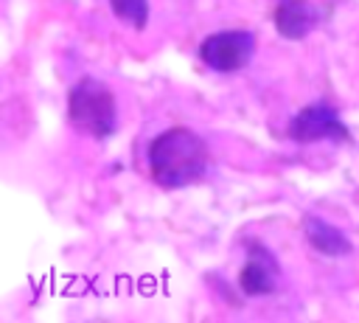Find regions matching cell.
I'll return each mask as SVG.
<instances>
[{
    "label": "cell",
    "instance_id": "6da1fadb",
    "mask_svg": "<svg viewBox=\"0 0 359 323\" xmlns=\"http://www.w3.org/2000/svg\"><path fill=\"white\" fill-rule=\"evenodd\" d=\"M208 143L188 126H171L149 143V171L160 188H188L208 171Z\"/></svg>",
    "mask_w": 359,
    "mask_h": 323
},
{
    "label": "cell",
    "instance_id": "3957f363",
    "mask_svg": "<svg viewBox=\"0 0 359 323\" xmlns=\"http://www.w3.org/2000/svg\"><path fill=\"white\" fill-rule=\"evenodd\" d=\"M255 53L252 31L233 28V31H213L199 45V59L216 73H236L250 65Z\"/></svg>",
    "mask_w": 359,
    "mask_h": 323
},
{
    "label": "cell",
    "instance_id": "277c9868",
    "mask_svg": "<svg viewBox=\"0 0 359 323\" xmlns=\"http://www.w3.org/2000/svg\"><path fill=\"white\" fill-rule=\"evenodd\" d=\"M289 138L294 143H317V140H334V143H348L351 132L342 121V115L328 104V101H314L306 104L289 124Z\"/></svg>",
    "mask_w": 359,
    "mask_h": 323
},
{
    "label": "cell",
    "instance_id": "ba28073f",
    "mask_svg": "<svg viewBox=\"0 0 359 323\" xmlns=\"http://www.w3.org/2000/svg\"><path fill=\"white\" fill-rule=\"evenodd\" d=\"M109 8L118 20H123L135 31L146 28L149 22V0H109Z\"/></svg>",
    "mask_w": 359,
    "mask_h": 323
},
{
    "label": "cell",
    "instance_id": "8992f818",
    "mask_svg": "<svg viewBox=\"0 0 359 323\" xmlns=\"http://www.w3.org/2000/svg\"><path fill=\"white\" fill-rule=\"evenodd\" d=\"M272 22L283 39H306L320 22V11L311 0H278Z\"/></svg>",
    "mask_w": 359,
    "mask_h": 323
},
{
    "label": "cell",
    "instance_id": "52a82bcc",
    "mask_svg": "<svg viewBox=\"0 0 359 323\" xmlns=\"http://www.w3.org/2000/svg\"><path fill=\"white\" fill-rule=\"evenodd\" d=\"M303 236H306L309 247L325 258H342V256H351V250H353L351 239L337 225H331L320 216H311V213L303 219Z\"/></svg>",
    "mask_w": 359,
    "mask_h": 323
},
{
    "label": "cell",
    "instance_id": "7a4b0ae2",
    "mask_svg": "<svg viewBox=\"0 0 359 323\" xmlns=\"http://www.w3.org/2000/svg\"><path fill=\"white\" fill-rule=\"evenodd\" d=\"M67 124L87 138H109L118 129L115 93L93 76L79 79L67 93Z\"/></svg>",
    "mask_w": 359,
    "mask_h": 323
},
{
    "label": "cell",
    "instance_id": "5b68a950",
    "mask_svg": "<svg viewBox=\"0 0 359 323\" xmlns=\"http://www.w3.org/2000/svg\"><path fill=\"white\" fill-rule=\"evenodd\" d=\"M280 278V267L272 256L269 247H264L261 242H247V264L238 272V286L247 298H258V295H269L275 292Z\"/></svg>",
    "mask_w": 359,
    "mask_h": 323
}]
</instances>
